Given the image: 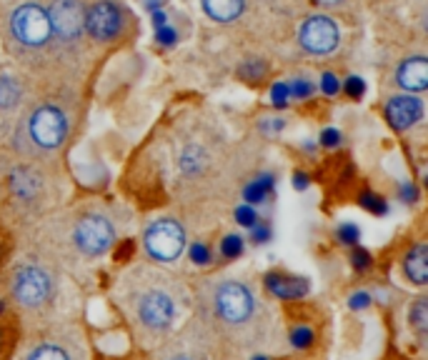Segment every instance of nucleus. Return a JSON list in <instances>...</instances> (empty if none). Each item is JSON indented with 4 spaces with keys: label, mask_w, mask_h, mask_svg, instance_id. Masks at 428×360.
I'll return each mask as SVG.
<instances>
[{
    "label": "nucleus",
    "mask_w": 428,
    "mask_h": 360,
    "mask_svg": "<svg viewBox=\"0 0 428 360\" xmlns=\"http://www.w3.org/2000/svg\"><path fill=\"white\" fill-rule=\"evenodd\" d=\"M153 26H155V30L158 28H163V26H168V18H165V13H160V11H153Z\"/></svg>",
    "instance_id": "obj_40"
},
{
    "label": "nucleus",
    "mask_w": 428,
    "mask_h": 360,
    "mask_svg": "<svg viewBox=\"0 0 428 360\" xmlns=\"http://www.w3.org/2000/svg\"><path fill=\"white\" fill-rule=\"evenodd\" d=\"M408 325L418 333V338H426L428 330V298H416L411 308H408Z\"/></svg>",
    "instance_id": "obj_19"
},
{
    "label": "nucleus",
    "mask_w": 428,
    "mask_h": 360,
    "mask_svg": "<svg viewBox=\"0 0 428 360\" xmlns=\"http://www.w3.org/2000/svg\"><path fill=\"white\" fill-rule=\"evenodd\" d=\"M23 360H75L73 353L58 340H40L26 353Z\"/></svg>",
    "instance_id": "obj_17"
},
{
    "label": "nucleus",
    "mask_w": 428,
    "mask_h": 360,
    "mask_svg": "<svg viewBox=\"0 0 428 360\" xmlns=\"http://www.w3.org/2000/svg\"><path fill=\"white\" fill-rule=\"evenodd\" d=\"M351 265H353V270H358V273H366V270L373 265V255H371L366 248L353 245V250H351Z\"/></svg>",
    "instance_id": "obj_27"
},
{
    "label": "nucleus",
    "mask_w": 428,
    "mask_h": 360,
    "mask_svg": "<svg viewBox=\"0 0 428 360\" xmlns=\"http://www.w3.org/2000/svg\"><path fill=\"white\" fill-rule=\"evenodd\" d=\"M371 303H373V296H371L368 291H358V293H353V296L349 298V308L351 310H368L371 308Z\"/></svg>",
    "instance_id": "obj_34"
},
{
    "label": "nucleus",
    "mask_w": 428,
    "mask_h": 360,
    "mask_svg": "<svg viewBox=\"0 0 428 360\" xmlns=\"http://www.w3.org/2000/svg\"><path fill=\"white\" fill-rule=\"evenodd\" d=\"M216 315L228 328H246L256 315V296L248 286L238 281H226L213 293Z\"/></svg>",
    "instance_id": "obj_2"
},
{
    "label": "nucleus",
    "mask_w": 428,
    "mask_h": 360,
    "mask_svg": "<svg viewBox=\"0 0 428 360\" xmlns=\"http://www.w3.org/2000/svg\"><path fill=\"white\" fill-rule=\"evenodd\" d=\"M336 240H339L341 245H358L361 243V228L356 225V223H341L339 228H336Z\"/></svg>",
    "instance_id": "obj_25"
},
{
    "label": "nucleus",
    "mask_w": 428,
    "mask_h": 360,
    "mask_svg": "<svg viewBox=\"0 0 428 360\" xmlns=\"http://www.w3.org/2000/svg\"><path fill=\"white\" fill-rule=\"evenodd\" d=\"M170 360H190V358H185V355H178V358H170Z\"/></svg>",
    "instance_id": "obj_44"
},
{
    "label": "nucleus",
    "mask_w": 428,
    "mask_h": 360,
    "mask_svg": "<svg viewBox=\"0 0 428 360\" xmlns=\"http://www.w3.org/2000/svg\"><path fill=\"white\" fill-rule=\"evenodd\" d=\"M423 118V103L416 96H396L386 103V120L393 130H408Z\"/></svg>",
    "instance_id": "obj_12"
},
{
    "label": "nucleus",
    "mask_w": 428,
    "mask_h": 360,
    "mask_svg": "<svg viewBox=\"0 0 428 360\" xmlns=\"http://www.w3.org/2000/svg\"><path fill=\"white\" fill-rule=\"evenodd\" d=\"M143 245H146V253L153 260L173 263L185 248V230L180 228V223L173 220V218H160V220H153L146 228Z\"/></svg>",
    "instance_id": "obj_4"
},
{
    "label": "nucleus",
    "mask_w": 428,
    "mask_h": 360,
    "mask_svg": "<svg viewBox=\"0 0 428 360\" xmlns=\"http://www.w3.org/2000/svg\"><path fill=\"white\" fill-rule=\"evenodd\" d=\"M203 11H206L208 18L218 23H231L236 21L246 8V0H201Z\"/></svg>",
    "instance_id": "obj_15"
},
{
    "label": "nucleus",
    "mask_w": 428,
    "mask_h": 360,
    "mask_svg": "<svg viewBox=\"0 0 428 360\" xmlns=\"http://www.w3.org/2000/svg\"><path fill=\"white\" fill-rule=\"evenodd\" d=\"M11 188H13V193H16L21 201H31L33 196H35V191H38V180H35V175L33 173H28V170H16L13 173V178H11Z\"/></svg>",
    "instance_id": "obj_18"
},
{
    "label": "nucleus",
    "mask_w": 428,
    "mask_h": 360,
    "mask_svg": "<svg viewBox=\"0 0 428 360\" xmlns=\"http://www.w3.org/2000/svg\"><path fill=\"white\" fill-rule=\"evenodd\" d=\"M288 98H291V90H288V83L278 80V83L270 85V103L275 108H285L288 106Z\"/></svg>",
    "instance_id": "obj_30"
},
{
    "label": "nucleus",
    "mask_w": 428,
    "mask_h": 360,
    "mask_svg": "<svg viewBox=\"0 0 428 360\" xmlns=\"http://www.w3.org/2000/svg\"><path fill=\"white\" fill-rule=\"evenodd\" d=\"M344 90L346 96L353 98V101H361V98L366 96V80L361 78V75H349L344 83Z\"/></svg>",
    "instance_id": "obj_29"
},
{
    "label": "nucleus",
    "mask_w": 428,
    "mask_h": 360,
    "mask_svg": "<svg viewBox=\"0 0 428 360\" xmlns=\"http://www.w3.org/2000/svg\"><path fill=\"white\" fill-rule=\"evenodd\" d=\"M11 293L13 300L18 305L28 308V310H38L43 308L50 296H53V281L48 276L40 265H21V268L13 273L11 281Z\"/></svg>",
    "instance_id": "obj_3"
},
{
    "label": "nucleus",
    "mask_w": 428,
    "mask_h": 360,
    "mask_svg": "<svg viewBox=\"0 0 428 360\" xmlns=\"http://www.w3.org/2000/svg\"><path fill=\"white\" fill-rule=\"evenodd\" d=\"M341 140H344V135H341L336 128H326V130L321 133V145H323V148H328V150L339 148Z\"/></svg>",
    "instance_id": "obj_36"
},
{
    "label": "nucleus",
    "mask_w": 428,
    "mask_h": 360,
    "mask_svg": "<svg viewBox=\"0 0 428 360\" xmlns=\"http://www.w3.org/2000/svg\"><path fill=\"white\" fill-rule=\"evenodd\" d=\"M68 133V118L60 108L55 106H43L33 113L31 118V138L38 148L53 150L65 140Z\"/></svg>",
    "instance_id": "obj_7"
},
{
    "label": "nucleus",
    "mask_w": 428,
    "mask_h": 360,
    "mask_svg": "<svg viewBox=\"0 0 428 360\" xmlns=\"http://www.w3.org/2000/svg\"><path fill=\"white\" fill-rule=\"evenodd\" d=\"M123 28V13L113 0H98L95 6H90V11L85 13V30L90 33V38L101 43H108L121 33Z\"/></svg>",
    "instance_id": "obj_9"
},
{
    "label": "nucleus",
    "mask_w": 428,
    "mask_h": 360,
    "mask_svg": "<svg viewBox=\"0 0 428 360\" xmlns=\"http://www.w3.org/2000/svg\"><path fill=\"white\" fill-rule=\"evenodd\" d=\"M73 240L83 255H103L116 243V230L106 215L93 213V215H85L78 220L73 230Z\"/></svg>",
    "instance_id": "obj_6"
},
{
    "label": "nucleus",
    "mask_w": 428,
    "mask_h": 360,
    "mask_svg": "<svg viewBox=\"0 0 428 360\" xmlns=\"http://www.w3.org/2000/svg\"><path fill=\"white\" fill-rule=\"evenodd\" d=\"M270 235H273V230H270V225L268 223H256L253 228H248V240L253 245H263V243H268L270 240Z\"/></svg>",
    "instance_id": "obj_31"
},
{
    "label": "nucleus",
    "mask_w": 428,
    "mask_h": 360,
    "mask_svg": "<svg viewBox=\"0 0 428 360\" xmlns=\"http://www.w3.org/2000/svg\"><path fill=\"white\" fill-rule=\"evenodd\" d=\"M398 198H401L403 203H416L418 201V188L413 186V183H403V186L398 188Z\"/></svg>",
    "instance_id": "obj_38"
},
{
    "label": "nucleus",
    "mask_w": 428,
    "mask_h": 360,
    "mask_svg": "<svg viewBox=\"0 0 428 360\" xmlns=\"http://www.w3.org/2000/svg\"><path fill=\"white\" fill-rule=\"evenodd\" d=\"M48 18H50V30H55L65 40H75L85 30V11L80 0H55Z\"/></svg>",
    "instance_id": "obj_10"
},
{
    "label": "nucleus",
    "mask_w": 428,
    "mask_h": 360,
    "mask_svg": "<svg viewBox=\"0 0 428 360\" xmlns=\"http://www.w3.org/2000/svg\"><path fill=\"white\" fill-rule=\"evenodd\" d=\"M263 73H265V63H260V60H251L248 65H243V68H241V75H243V78H248V80H258Z\"/></svg>",
    "instance_id": "obj_37"
},
{
    "label": "nucleus",
    "mask_w": 428,
    "mask_h": 360,
    "mask_svg": "<svg viewBox=\"0 0 428 360\" xmlns=\"http://www.w3.org/2000/svg\"><path fill=\"white\" fill-rule=\"evenodd\" d=\"M403 276L413 283V286H426L428 283V245L418 243L403 258Z\"/></svg>",
    "instance_id": "obj_14"
},
{
    "label": "nucleus",
    "mask_w": 428,
    "mask_h": 360,
    "mask_svg": "<svg viewBox=\"0 0 428 360\" xmlns=\"http://www.w3.org/2000/svg\"><path fill=\"white\" fill-rule=\"evenodd\" d=\"M243 250H246V240L241 238V235H236V233L223 235V240H221V258L223 260L241 258V255H243Z\"/></svg>",
    "instance_id": "obj_21"
},
{
    "label": "nucleus",
    "mask_w": 428,
    "mask_h": 360,
    "mask_svg": "<svg viewBox=\"0 0 428 360\" xmlns=\"http://www.w3.org/2000/svg\"><path fill=\"white\" fill-rule=\"evenodd\" d=\"M321 90H323V96H339V90H341V83L339 78L333 73H323L321 75Z\"/></svg>",
    "instance_id": "obj_35"
},
{
    "label": "nucleus",
    "mask_w": 428,
    "mask_h": 360,
    "mask_svg": "<svg viewBox=\"0 0 428 360\" xmlns=\"http://www.w3.org/2000/svg\"><path fill=\"white\" fill-rule=\"evenodd\" d=\"M131 308L138 328L153 335L168 333L173 328L175 318H178L175 298L163 288H146V291L136 293V298L131 300Z\"/></svg>",
    "instance_id": "obj_1"
},
{
    "label": "nucleus",
    "mask_w": 428,
    "mask_h": 360,
    "mask_svg": "<svg viewBox=\"0 0 428 360\" xmlns=\"http://www.w3.org/2000/svg\"><path fill=\"white\" fill-rule=\"evenodd\" d=\"M301 45L313 55H328L339 45V26L328 16H313L301 26Z\"/></svg>",
    "instance_id": "obj_8"
},
{
    "label": "nucleus",
    "mask_w": 428,
    "mask_h": 360,
    "mask_svg": "<svg viewBox=\"0 0 428 360\" xmlns=\"http://www.w3.org/2000/svg\"><path fill=\"white\" fill-rule=\"evenodd\" d=\"M263 286L278 300H301V298H306L311 293V281L308 278L288 276V273H278V270L265 273Z\"/></svg>",
    "instance_id": "obj_11"
},
{
    "label": "nucleus",
    "mask_w": 428,
    "mask_h": 360,
    "mask_svg": "<svg viewBox=\"0 0 428 360\" xmlns=\"http://www.w3.org/2000/svg\"><path fill=\"white\" fill-rule=\"evenodd\" d=\"M188 258L193 260V265H208L213 260V253H211V248H208L206 243H193L188 248Z\"/></svg>",
    "instance_id": "obj_28"
},
{
    "label": "nucleus",
    "mask_w": 428,
    "mask_h": 360,
    "mask_svg": "<svg viewBox=\"0 0 428 360\" xmlns=\"http://www.w3.org/2000/svg\"><path fill=\"white\" fill-rule=\"evenodd\" d=\"M288 90H291L293 98H301V101H306V98L313 96V83L306 78H296L291 85H288Z\"/></svg>",
    "instance_id": "obj_32"
},
{
    "label": "nucleus",
    "mask_w": 428,
    "mask_h": 360,
    "mask_svg": "<svg viewBox=\"0 0 428 360\" xmlns=\"http://www.w3.org/2000/svg\"><path fill=\"white\" fill-rule=\"evenodd\" d=\"M233 218H236V223L238 225H243V228H253L256 223L260 220L258 213H256V206H248V203L238 206L236 213H233Z\"/></svg>",
    "instance_id": "obj_26"
},
{
    "label": "nucleus",
    "mask_w": 428,
    "mask_h": 360,
    "mask_svg": "<svg viewBox=\"0 0 428 360\" xmlns=\"http://www.w3.org/2000/svg\"><path fill=\"white\" fill-rule=\"evenodd\" d=\"M21 98V88L13 78L0 75V108H13Z\"/></svg>",
    "instance_id": "obj_23"
},
{
    "label": "nucleus",
    "mask_w": 428,
    "mask_h": 360,
    "mask_svg": "<svg viewBox=\"0 0 428 360\" xmlns=\"http://www.w3.org/2000/svg\"><path fill=\"white\" fill-rule=\"evenodd\" d=\"M288 343L296 350H308L316 343V333H313V328H308V325H296V328H291V333H288Z\"/></svg>",
    "instance_id": "obj_22"
},
{
    "label": "nucleus",
    "mask_w": 428,
    "mask_h": 360,
    "mask_svg": "<svg viewBox=\"0 0 428 360\" xmlns=\"http://www.w3.org/2000/svg\"><path fill=\"white\" fill-rule=\"evenodd\" d=\"M396 83L401 85L408 93H421V90L428 88V60L423 55H416V58H408L401 63L396 73Z\"/></svg>",
    "instance_id": "obj_13"
},
{
    "label": "nucleus",
    "mask_w": 428,
    "mask_h": 360,
    "mask_svg": "<svg viewBox=\"0 0 428 360\" xmlns=\"http://www.w3.org/2000/svg\"><path fill=\"white\" fill-rule=\"evenodd\" d=\"M358 206L363 208V210H368L371 215H386L388 213V203H386V198H380L378 193H373V191H366V193H361L358 196Z\"/></svg>",
    "instance_id": "obj_20"
},
{
    "label": "nucleus",
    "mask_w": 428,
    "mask_h": 360,
    "mask_svg": "<svg viewBox=\"0 0 428 360\" xmlns=\"http://www.w3.org/2000/svg\"><path fill=\"white\" fill-rule=\"evenodd\" d=\"M308 186H311V175L303 173V170H296V173H293V188H296L298 193H303L308 191Z\"/></svg>",
    "instance_id": "obj_39"
},
{
    "label": "nucleus",
    "mask_w": 428,
    "mask_h": 360,
    "mask_svg": "<svg viewBox=\"0 0 428 360\" xmlns=\"http://www.w3.org/2000/svg\"><path fill=\"white\" fill-rule=\"evenodd\" d=\"M251 360H270V358H268V355H253Z\"/></svg>",
    "instance_id": "obj_43"
},
{
    "label": "nucleus",
    "mask_w": 428,
    "mask_h": 360,
    "mask_svg": "<svg viewBox=\"0 0 428 360\" xmlns=\"http://www.w3.org/2000/svg\"><path fill=\"white\" fill-rule=\"evenodd\" d=\"M11 28L13 35L23 45H31V48H38V45L48 43V38L53 33L50 30V18L38 3H26V6L16 8L11 16Z\"/></svg>",
    "instance_id": "obj_5"
},
{
    "label": "nucleus",
    "mask_w": 428,
    "mask_h": 360,
    "mask_svg": "<svg viewBox=\"0 0 428 360\" xmlns=\"http://www.w3.org/2000/svg\"><path fill=\"white\" fill-rule=\"evenodd\" d=\"M155 40L163 45V48H173L175 43H178V30L173 26H163L155 30Z\"/></svg>",
    "instance_id": "obj_33"
},
{
    "label": "nucleus",
    "mask_w": 428,
    "mask_h": 360,
    "mask_svg": "<svg viewBox=\"0 0 428 360\" xmlns=\"http://www.w3.org/2000/svg\"><path fill=\"white\" fill-rule=\"evenodd\" d=\"M318 6H339L341 0H316Z\"/></svg>",
    "instance_id": "obj_42"
},
{
    "label": "nucleus",
    "mask_w": 428,
    "mask_h": 360,
    "mask_svg": "<svg viewBox=\"0 0 428 360\" xmlns=\"http://www.w3.org/2000/svg\"><path fill=\"white\" fill-rule=\"evenodd\" d=\"M275 188V175L273 173H260L258 178H253L248 186L243 188V201L248 206H258V203H265L268 196Z\"/></svg>",
    "instance_id": "obj_16"
},
{
    "label": "nucleus",
    "mask_w": 428,
    "mask_h": 360,
    "mask_svg": "<svg viewBox=\"0 0 428 360\" xmlns=\"http://www.w3.org/2000/svg\"><path fill=\"white\" fill-rule=\"evenodd\" d=\"M203 160H206L203 150L196 148V145H190V148L183 153V158H180V168H183V173L193 175V173H198V170L203 168Z\"/></svg>",
    "instance_id": "obj_24"
},
{
    "label": "nucleus",
    "mask_w": 428,
    "mask_h": 360,
    "mask_svg": "<svg viewBox=\"0 0 428 360\" xmlns=\"http://www.w3.org/2000/svg\"><path fill=\"white\" fill-rule=\"evenodd\" d=\"M270 123H263V130L265 133H270V130H280V128H283V120H280V118H268Z\"/></svg>",
    "instance_id": "obj_41"
}]
</instances>
